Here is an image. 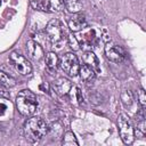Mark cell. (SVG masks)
<instances>
[{"mask_svg":"<svg viewBox=\"0 0 146 146\" xmlns=\"http://www.w3.org/2000/svg\"><path fill=\"white\" fill-rule=\"evenodd\" d=\"M67 24H68V27L73 32H79V31H81L82 29L86 27L87 22H86L84 15H82L80 13H76V14H73V16L68 18Z\"/></svg>","mask_w":146,"mask_h":146,"instance_id":"30bf717a","label":"cell"},{"mask_svg":"<svg viewBox=\"0 0 146 146\" xmlns=\"http://www.w3.org/2000/svg\"><path fill=\"white\" fill-rule=\"evenodd\" d=\"M15 84H16V82L11 76H9L6 73H3L2 71H0V86L9 88V87H14Z\"/></svg>","mask_w":146,"mask_h":146,"instance_id":"ac0fdd59","label":"cell"},{"mask_svg":"<svg viewBox=\"0 0 146 146\" xmlns=\"http://www.w3.org/2000/svg\"><path fill=\"white\" fill-rule=\"evenodd\" d=\"M26 51H27V55L33 60H40L44 56L43 48L38 42H35L34 40H29L26 42Z\"/></svg>","mask_w":146,"mask_h":146,"instance_id":"9c48e42d","label":"cell"},{"mask_svg":"<svg viewBox=\"0 0 146 146\" xmlns=\"http://www.w3.org/2000/svg\"><path fill=\"white\" fill-rule=\"evenodd\" d=\"M67 40H68V44H70V47H71L72 50L75 51V50H79L80 49V43H79V40L75 38V35L70 34L68 38H67Z\"/></svg>","mask_w":146,"mask_h":146,"instance_id":"44dd1931","label":"cell"},{"mask_svg":"<svg viewBox=\"0 0 146 146\" xmlns=\"http://www.w3.org/2000/svg\"><path fill=\"white\" fill-rule=\"evenodd\" d=\"M62 144L64 146H78L79 143L76 140V137L74 136V133L72 131H66L64 133V137H63V140H62Z\"/></svg>","mask_w":146,"mask_h":146,"instance_id":"2e32d148","label":"cell"},{"mask_svg":"<svg viewBox=\"0 0 146 146\" xmlns=\"http://www.w3.org/2000/svg\"><path fill=\"white\" fill-rule=\"evenodd\" d=\"M0 5H1V0H0Z\"/></svg>","mask_w":146,"mask_h":146,"instance_id":"484cf974","label":"cell"},{"mask_svg":"<svg viewBox=\"0 0 146 146\" xmlns=\"http://www.w3.org/2000/svg\"><path fill=\"white\" fill-rule=\"evenodd\" d=\"M44 60H46V65H47V67L50 70V71H56V68H57V66H58V64H59V58H58V56L55 54V52H48L47 55H46V58H44Z\"/></svg>","mask_w":146,"mask_h":146,"instance_id":"5bb4252c","label":"cell"},{"mask_svg":"<svg viewBox=\"0 0 146 146\" xmlns=\"http://www.w3.org/2000/svg\"><path fill=\"white\" fill-rule=\"evenodd\" d=\"M52 87H54L55 91H56L58 95L64 96V95H67V94L70 92V90H71V88H72V84H71V82H70L67 79H65V78H59V79H57V80L54 82Z\"/></svg>","mask_w":146,"mask_h":146,"instance_id":"8fae6325","label":"cell"},{"mask_svg":"<svg viewBox=\"0 0 146 146\" xmlns=\"http://www.w3.org/2000/svg\"><path fill=\"white\" fill-rule=\"evenodd\" d=\"M71 97L72 99H74L78 104H81L82 100H83V97H82V94H81V90L78 88V87H73L71 88Z\"/></svg>","mask_w":146,"mask_h":146,"instance_id":"ffe728a7","label":"cell"},{"mask_svg":"<svg viewBox=\"0 0 146 146\" xmlns=\"http://www.w3.org/2000/svg\"><path fill=\"white\" fill-rule=\"evenodd\" d=\"M31 5L34 9H38V10H48V7L47 3L40 1V0H31Z\"/></svg>","mask_w":146,"mask_h":146,"instance_id":"7402d4cb","label":"cell"},{"mask_svg":"<svg viewBox=\"0 0 146 146\" xmlns=\"http://www.w3.org/2000/svg\"><path fill=\"white\" fill-rule=\"evenodd\" d=\"M59 65L62 70L71 76H75L79 73V60L72 52H66L59 58Z\"/></svg>","mask_w":146,"mask_h":146,"instance_id":"277c9868","label":"cell"},{"mask_svg":"<svg viewBox=\"0 0 146 146\" xmlns=\"http://www.w3.org/2000/svg\"><path fill=\"white\" fill-rule=\"evenodd\" d=\"M48 124L43 119L34 116L25 122L24 136L29 143H36L48 132Z\"/></svg>","mask_w":146,"mask_h":146,"instance_id":"6da1fadb","label":"cell"},{"mask_svg":"<svg viewBox=\"0 0 146 146\" xmlns=\"http://www.w3.org/2000/svg\"><path fill=\"white\" fill-rule=\"evenodd\" d=\"M82 59L86 65L92 67L94 70H98L99 68V62H98V58L96 57V55L92 52V51H86L82 56Z\"/></svg>","mask_w":146,"mask_h":146,"instance_id":"4fadbf2b","label":"cell"},{"mask_svg":"<svg viewBox=\"0 0 146 146\" xmlns=\"http://www.w3.org/2000/svg\"><path fill=\"white\" fill-rule=\"evenodd\" d=\"M105 55H106L107 59L113 62V63H121L125 59V56H127L125 50L121 46H119L114 42H107L106 43Z\"/></svg>","mask_w":146,"mask_h":146,"instance_id":"8992f818","label":"cell"},{"mask_svg":"<svg viewBox=\"0 0 146 146\" xmlns=\"http://www.w3.org/2000/svg\"><path fill=\"white\" fill-rule=\"evenodd\" d=\"M0 98H9V92L3 88H0Z\"/></svg>","mask_w":146,"mask_h":146,"instance_id":"d4e9b609","label":"cell"},{"mask_svg":"<svg viewBox=\"0 0 146 146\" xmlns=\"http://www.w3.org/2000/svg\"><path fill=\"white\" fill-rule=\"evenodd\" d=\"M138 99H139V104H140L141 108H145V106H146V95H145V90L143 88H140L139 91H138Z\"/></svg>","mask_w":146,"mask_h":146,"instance_id":"cb8c5ba5","label":"cell"},{"mask_svg":"<svg viewBox=\"0 0 146 146\" xmlns=\"http://www.w3.org/2000/svg\"><path fill=\"white\" fill-rule=\"evenodd\" d=\"M9 59L11 62V64L14 65V67L18 71L19 74L22 75H29L32 72V66L30 64V62L21 54L13 51L9 56Z\"/></svg>","mask_w":146,"mask_h":146,"instance_id":"5b68a950","label":"cell"},{"mask_svg":"<svg viewBox=\"0 0 146 146\" xmlns=\"http://www.w3.org/2000/svg\"><path fill=\"white\" fill-rule=\"evenodd\" d=\"M79 40L81 42L82 46L84 47H95L98 43V34L96 32L95 29H87L83 30L82 32H80V34L78 35Z\"/></svg>","mask_w":146,"mask_h":146,"instance_id":"ba28073f","label":"cell"},{"mask_svg":"<svg viewBox=\"0 0 146 146\" xmlns=\"http://www.w3.org/2000/svg\"><path fill=\"white\" fill-rule=\"evenodd\" d=\"M120 98H121L122 104H123L124 106H127V107L131 106L132 103H133V96H132V92H131L130 90H123V91L121 92Z\"/></svg>","mask_w":146,"mask_h":146,"instance_id":"e0dca14e","label":"cell"},{"mask_svg":"<svg viewBox=\"0 0 146 146\" xmlns=\"http://www.w3.org/2000/svg\"><path fill=\"white\" fill-rule=\"evenodd\" d=\"M65 7L70 13L76 14L82 10L83 6L80 0H65Z\"/></svg>","mask_w":146,"mask_h":146,"instance_id":"9a60e30c","label":"cell"},{"mask_svg":"<svg viewBox=\"0 0 146 146\" xmlns=\"http://www.w3.org/2000/svg\"><path fill=\"white\" fill-rule=\"evenodd\" d=\"M146 133V129H145V120L138 121L137 122V130H136V135L138 137H144Z\"/></svg>","mask_w":146,"mask_h":146,"instance_id":"603a6c76","label":"cell"},{"mask_svg":"<svg viewBox=\"0 0 146 146\" xmlns=\"http://www.w3.org/2000/svg\"><path fill=\"white\" fill-rule=\"evenodd\" d=\"M79 74L81 76V79L86 82H90L95 79L96 76V73H95V70L86 64H83L82 66L79 67Z\"/></svg>","mask_w":146,"mask_h":146,"instance_id":"7c38bea8","label":"cell"},{"mask_svg":"<svg viewBox=\"0 0 146 146\" xmlns=\"http://www.w3.org/2000/svg\"><path fill=\"white\" fill-rule=\"evenodd\" d=\"M46 33L52 43H57L63 39V27L58 19H51L46 26Z\"/></svg>","mask_w":146,"mask_h":146,"instance_id":"52a82bcc","label":"cell"},{"mask_svg":"<svg viewBox=\"0 0 146 146\" xmlns=\"http://www.w3.org/2000/svg\"><path fill=\"white\" fill-rule=\"evenodd\" d=\"M65 0H49V8L54 11H60L64 9Z\"/></svg>","mask_w":146,"mask_h":146,"instance_id":"d6986e66","label":"cell"},{"mask_svg":"<svg viewBox=\"0 0 146 146\" xmlns=\"http://www.w3.org/2000/svg\"><path fill=\"white\" fill-rule=\"evenodd\" d=\"M117 125H119V132L122 141L125 145H130L133 143L135 139V130L131 125V122L129 117L125 114H120L117 117Z\"/></svg>","mask_w":146,"mask_h":146,"instance_id":"3957f363","label":"cell"},{"mask_svg":"<svg viewBox=\"0 0 146 146\" xmlns=\"http://www.w3.org/2000/svg\"><path fill=\"white\" fill-rule=\"evenodd\" d=\"M16 107L22 115H32L38 107L36 96L30 90H22L16 97Z\"/></svg>","mask_w":146,"mask_h":146,"instance_id":"7a4b0ae2","label":"cell"}]
</instances>
